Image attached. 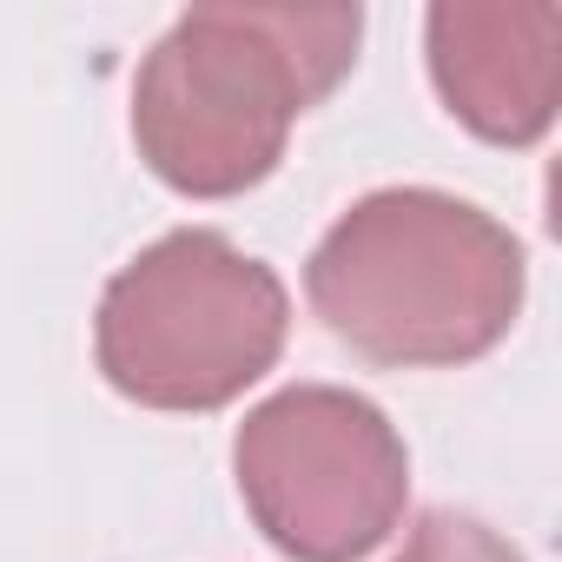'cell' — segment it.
<instances>
[{"label": "cell", "instance_id": "cell-4", "mask_svg": "<svg viewBox=\"0 0 562 562\" xmlns=\"http://www.w3.org/2000/svg\"><path fill=\"white\" fill-rule=\"evenodd\" d=\"M232 476L258 536L292 562H364L411 496L397 424L345 384H285L245 411Z\"/></svg>", "mask_w": 562, "mask_h": 562}, {"label": "cell", "instance_id": "cell-6", "mask_svg": "<svg viewBox=\"0 0 562 562\" xmlns=\"http://www.w3.org/2000/svg\"><path fill=\"white\" fill-rule=\"evenodd\" d=\"M397 562H529L509 536H496L483 516H463V509H430L417 516L411 542L397 549Z\"/></svg>", "mask_w": 562, "mask_h": 562}, {"label": "cell", "instance_id": "cell-5", "mask_svg": "<svg viewBox=\"0 0 562 562\" xmlns=\"http://www.w3.org/2000/svg\"><path fill=\"white\" fill-rule=\"evenodd\" d=\"M430 80L443 106L490 146H536L555 120V8L503 0H443L424 21Z\"/></svg>", "mask_w": 562, "mask_h": 562}, {"label": "cell", "instance_id": "cell-3", "mask_svg": "<svg viewBox=\"0 0 562 562\" xmlns=\"http://www.w3.org/2000/svg\"><path fill=\"white\" fill-rule=\"evenodd\" d=\"M292 299L265 258L212 225H179L133 251L100 292V378L146 411H225L285 351Z\"/></svg>", "mask_w": 562, "mask_h": 562}, {"label": "cell", "instance_id": "cell-2", "mask_svg": "<svg viewBox=\"0 0 562 562\" xmlns=\"http://www.w3.org/2000/svg\"><path fill=\"white\" fill-rule=\"evenodd\" d=\"M522 285V238L437 186L364 192L305 265V299L325 331L391 371L476 364L509 338Z\"/></svg>", "mask_w": 562, "mask_h": 562}, {"label": "cell", "instance_id": "cell-1", "mask_svg": "<svg viewBox=\"0 0 562 562\" xmlns=\"http://www.w3.org/2000/svg\"><path fill=\"white\" fill-rule=\"evenodd\" d=\"M358 8H192L139 80V159L186 199H238L278 172L299 113H312L358 60Z\"/></svg>", "mask_w": 562, "mask_h": 562}]
</instances>
